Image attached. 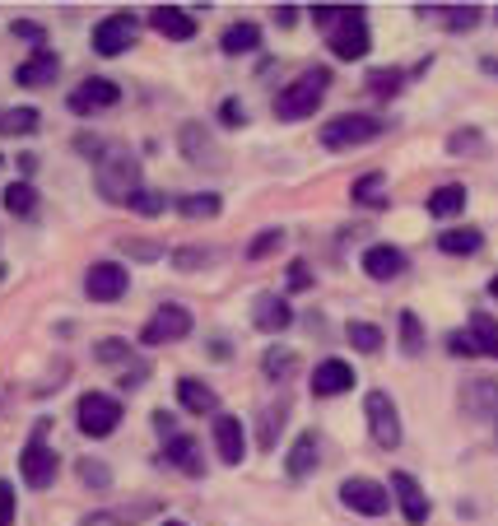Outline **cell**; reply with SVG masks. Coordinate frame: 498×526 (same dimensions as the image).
Returning a JSON list of instances; mask_svg holds the SVG:
<instances>
[{"label":"cell","instance_id":"obj_1","mask_svg":"<svg viewBox=\"0 0 498 526\" xmlns=\"http://www.w3.org/2000/svg\"><path fill=\"white\" fill-rule=\"evenodd\" d=\"M312 24L326 28V42L340 61H359L368 56V24H364V10L354 5H312Z\"/></svg>","mask_w":498,"mask_h":526},{"label":"cell","instance_id":"obj_2","mask_svg":"<svg viewBox=\"0 0 498 526\" xmlns=\"http://www.w3.org/2000/svg\"><path fill=\"white\" fill-rule=\"evenodd\" d=\"M94 187H98V196H103V201L131 205L135 196H140V159H135L131 149H122V145L98 149V159H94Z\"/></svg>","mask_w":498,"mask_h":526},{"label":"cell","instance_id":"obj_3","mask_svg":"<svg viewBox=\"0 0 498 526\" xmlns=\"http://www.w3.org/2000/svg\"><path fill=\"white\" fill-rule=\"evenodd\" d=\"M326 84H331V75H326V70H308V75H298L289 89H280V98H275V112H280L284 122H303V117H312V112L322 108Z\"/></svg>","mask_w":498,"mask_h":526},{"label":"cell","instance_id":"obj_4","mask_svg":"<svg viewBox=\"0 0 498 526\" xmlns=\"http://www.w3.org/2000/svg\"><path fill=\"white\" fill-rule=\"evenodd\" d=\"M387 131V122H377V117H359V112H345V117H336V122L322 126V145L326 149H354V145H368V140H377V135Z\"/></svg>","mask_w":498,"mask_h":526},{"label":"cell","instance_id":"obj_5","mask_svg":"<svg viewBox=\"0 0 498 526\" xmlns=\"http://www.w3.org/2000/svg\"><path fill=\"white\" fill-rule=\"evenodd\" d=\"M364 415H368V433H373L377 447H401V415H396V401L387 392H368L364 401Z\"/></svg>","mask_w":498,"mask_h":526},{"label":"cell","instance_id":"obj_6","mask_svg":"<svg viewBox=\"0 0 498 526\" xmlns=\"http://www.w3.org/2000/svg\"><path fill=\"white\" fill-rule=\"evenodd\" d=\"M47 424H42L33 438H28V447H24V457H19V471H24V485L28 489H47L56 480V452L47 447Z\"/></svg>","mask_w":498,"mask_h":526},{"label":"cell","instance_id":"obj_7","mask_svg":"<svg viewBox=\"0 0 498 526\" xmlns=\"http://www.w3.org/2000/svg\"><path fill=\"white\" fill-rule=\"evenodd\" d=\"M75 415H80V429L89 433V438H108V433L117 429V419H122V405L103 392H89V396H80Z\"/></svg>","mask_w":498,"mask_h":526},{"label":"cell","instance_id":"obj_8","mask_svg":"<svg viewBox=\"0 0 498 526\" xmlns=\"http://www.w3.org/2000/svg\"><path fill=\"white\" fill-rule=\"evenodd\" d=\"M187 331H191V312L177 308V303H163L145 322V331H140V345H173V340H182Z\"/></svg>","mask_w":498,"mask_h":526},{"label":"cell","instance_id":"obj_9","mask_svg":"<svg viewBox=\"0 0 498 526\" xmlns=\"http://www.w3.org/2000/svg\"><path fill=\"white\" fill-rule=\"evenodd\" d=\"M340 503H345V508H354V513H364V517H382L391 508V494H387V485L354 475V480H345V485H340Z\"/></svg>","mask_w":498,"mask_h":526},{"label":"cell","instance_id":"obj_10","mask_svg":"<svg viewBox=\"0 0 498 526\" xmlns=\"http://www.w3.org/2000/svg\"><path fill=\"white\" fill-rule=\"evenodd\" d=\"M126 289H131V275H126V266H117V261H98V266H89V275H84V294L94 298V303H117Z\"/></svg>","mask_w":498,"mask_h":526},{"label":"cell","instance_id":"obj_11","mask_svg":"<svg viewBox=\"0 0 498 526\" xmlns=\"http://www.w3.org/2000/svg\"><path fill=\"white\" fill-rule=\"evenodd\" d=\"M135 33H140L135 14H108V19L94 28V52L98 56H122L135 42Z\"/></svg>","mask_w":498,"mask_h":526},{"label":"cell","instance_id":"obj_12","mask_svg":"<svg viewBox=\"0 0 498 526\" xmlns=\"http://www.w3.org/2000/svg\"><path fill=\"white\" fill-rule=\"evenodd\" d=\"M122 89L112 80H84L75 94H70V112L75 117H89V112H103V108H117Z\"/></svg>","mask_w":498,"mask_h":526},{"label":"cell","instance_id":"obj_13","mask_svg":"<svg viewBox=\"0 0 498 526\" xmlns=\"http://www.w3.org/2000/svg\"><path fill=\"white\" fill-rule=\"evenodd\" d=\"M391 489H396V499H401L405 522H410V526H424V522H429L433 508H429V499H424V489H419L415 475L396 471V475H391Z\"/></svg>","mask_w":498,"mask_h":526},{"label":"cell","instance_id":"obj_14","mask_svg":"<svg viewBox=\"0 0 498 526\" xmlns=\"http://www.w3.org/2000/svg\"><path fill=\"white\" fill-rule=\"evenodd\" d=\"M461 410L471 419H498V382L475 378L461 387Z\"/></svg>","mask_w":498,"mask_h":526},{"label":"cell","instance_id":"obj_15","mask_svg":"<svg viewBox=\"0 0 498 526\" xmlns=\"http://www.w3.org/2000/svg\"><path fill=\"white\" fill-rule=\"evenodd\" d=\"M215 447H219V461L238 466L247 452V433H243V419L238 415H215Z\"/></svg>","mask_w":498,"mask_h":526},{"label":"cell","instance_id":"obj_16","mask_svg":"<svg viewBox=\"0 0 498 526\" xmlns=\"http://www.w3.org/2000/svg\"><path fill=\"white\" fill-rule=\"evenodd\" d=\"M354 368L345 364V359H326V364L312 368V392L317 396H340V392H350L354 387Z\"/></svg>","mask_w":498,"mask_h":526},{"label":"cell","instance_id":"obj_17","mask_svg":"<svg viewBox=\"0 0 498 526\" xmlns=\"http://www.w3.org/2000/svg\"><path fill=\"white\" fill-rule=\"evenodd\" d=\"M149 28L163 33V38H173V42L196 38V19H191L187 10H177V5H159V10H149Z\"/></svg>","mask_w":498,"mask_h":526},{"label":"cell","instance_id":"obj_18","mask_svg":"<svg viewBox=\"0 0 498 526\" xmlns=\"http://www.w3.org/2000/svg\"><path fill=\"white\" fill-rule=\"evenodd\" d=\"M252 322H256V331H266V336H280L284 326L294 322V312H289V303H284V298L261 294V298H256V308H252Z\"/></svg>","mask_w":498,"mask_h":526},{"label":"cell","instance_id":"obj_19","mask_svg":"<svg viewBox=\"0 0 498 526\" xmlns=\"http://www.w3.org/2000/svg\"><path fill=\"white\" fill-rule=\"evenodd\" d=\"M364 270H368V280H396L405 270V252L401 247H387V243H377L364 252Z\"/></svg>","mask_w":498,"mask_h":526},{"label":"cell","instance_id":"obj_20","mask_svg":"<svg viewBox=\"0 0 498 526\" xmlns=\"http://www.w3.org/2000/svg\"><path fill=\"white\" fill-rule=\"evenodd\" d=\"M56 75H61V61H56L52 52H33L24 66L14 70V80L24 84V89H42V84H52Z\"/></svg>","mask_w":498,"mask_h":526},{"label":"cell","instance_id":"obj_21","mask_svg":"<svg viewBox=\"0 0 498 526\" xmlns=\"http://www.w3.org/2000/svg\"><path fill=\"white\" fill-rule=\"evenodd\" d=\"M182 154H187L191 163H210V168L219 163V149H215V140H210V131H205L201 122L182 126Z\"/></svg>","mask_w":498,"mask_h":526},{"label":"cell","instance_id":"obj_22","mask_svg":"<svg viewBox=\"0 0 498 526\" xmlns=\"http://www.w3.org/2000/svg\"><path fill=\"white\" fill-rule=\"evenodd\" d=\"M168 461H173L182 475H205V466H201V443H196L191 433H177V438H168Z\"/></svg>","mask_w":498,"mask_h":526},{"label":"cell","instance_id":"obj_23","mask_svg":"<svg viewBox=\"0 0 498 526\" xmlns=\"http://www.w3.org/2000/svg\"><path fill=\"white\" fill-rule=\"evenodd\" d=\"M177 401L187 405L191 415H215L219 410V396L205 387V382H196V378H182L177 382Z\"/></svg>","mask_w":498,"mask_h":526},{"label":"cell","instance_id":"obj_24","mask_svg":"<svg viewBox=\"0 0 498 526\" xmlns=\"http://www.w3.org/2000/svg\"><path fill=\"white\" fill-rule=\"evenodd\" d=\"M438 247H443L447 257H475L480 247H485V233L480 229H452L438 238Z\"/></svg>","mask_w":498,"mask_h":526},{"label":"cell","instance_id":"obj_25","mask_svg":"<svg viewBox=\"0 0 498 526\" xmlns=\"http://www.w3.org/2000/svg\"><path fill=\"white\" fill-rule=\"evenodd\" d=\"M461 210H466V187H457V182H452V187H438L429 196L433 219H452V215H461Z\"/></svg>","mask_w":498,"mask_h":526},{"label":"cell","instance_id":"obj_26","mask_svg":"<svg viewBox=\"0 0 498 526\" xmlns=\"http://www.w3.org/2000/svg\"><path fill=\"white\" fill-rule=\"evenodd\" d=\"M471 340H475V350H480V354L498 359V322L489 317V312H475V317H471Z\"/></svg>","mask_w":498,"mask_h":526},{"label":"cell","instance_id":"obj_27","mask_svg":"<svg viewBox=\"0 0 498 526\" xmlns=\"http://www.w3.org/2000/svg\"><path fill=\"white\" fill-rule=\"evenodd\" d=\"M312 471H317V438L303 433V438L294 443V452H289V475L303 480V475H312Z\"/></svg>","mask_w":498,"mask_h":526},{"label":"cell","instance_id":"obj_28","mask_svg":"<svg viewBox=\"0 0 498 526\" xmlns=\"http://www.w3.org/2000/svg\"><path fill=\"white\" fill-rule=\"evenodd\" d=\"M256 42H261V28H256V24H233L229 33H224V52H229V56H247V52H256Z\"/></svg>","mask_w":498,"mask_h":526},{"label":"cell","instance_id":"obj_29","mask_svg":"<svg viewBox=\"0 0 498 526\" xmlns=\"http://www.w3.org/2000/svg\"><path fill=\"white\" fill-rule=\"evenodd\" d=\"M177 210H182L187 219H215L219 215V196L215 191H196V196H182Z\"/></svg>","mask_w":498,"mask_h":526},{"label":"cell","instance_id":"obj_30","mask_svg":"<svg viewBox=\"0 0 498 526\" xmlns=\"http://www.w3.org/2000/svg\"><path fill=\"white\" fill-rule=\"evenodd\" d=\"M33 131H38V112L33 108L0 112V135H33Z\"/></svg>","mask_w":498,"mask_h":526},{"label":"cell","instance_id":"obj_31","mask_svg":"<svg viewBox=\"0 0 498 526\" xmlns=\"http://www.w3.org/2000/svg\"><path fill=\"white\" fill-rule=\"evenodd\" d=\"M5 210H10V215H33V210H38V191L28 187V182H10V187H5Z\"/></svg>","mask_w":498,"mask_h":526},{"label":"cell","instance_id":"obj_32","mask_svg":"<svg viewBox=\"0 0 498 526\" xmlns=\"http://www.w3.org/2000/svg\"><path fill=\"white\" fill-rule=\"evenodd\" d=\"M354 201H359V205H382V201H387V177H382V173L359 177V182H354Z\"/></svg>","mask_w":498,"mask_h":526},{"label":"cell","instance_id":"obj_33","mask_svg":"<svg viewBox=\"0 0 498 526\" xmlns=\"http://www.w3.org/2000/svg\"><path fill=\"white\" fill-rule=\"evenodd\" d=\"M350 345L359 354H377V350H382V331L368 326V322H350Z\"/></svg>","mask_w":498,"mask_h":526},{"label":"cell","instance_id":"obj_34","mask_svg":"<svg viewBox=\"0 0 498 526\" xmlns=\"http://www.w3.org/2000/svg\"><path fill=\"white\" fill-rule=\"evenodd\" d=\"M401 350H405V354H419V350H424V326H419L415 312H401Z\"/></svg>","mask_w":498,"mask_h":526},{"label":"cell","instance_id":"obj_35","mask_svg":"<svg viewBox=\"0 0 498 526\" xmlns=\"http://www.w3.org/2000/svg\"><path fill=\"white\" fill-rule=\"evenodd\" d=\"M280 247H284V229H266V233H256L252 243H247V257L261 261V257H270V252H280Z\"/></svg>","mask_w":498,"mask_h":526},{"label":"cell","instance_id":"obj_36","mask_svg":"<svg viewBox=\"0 0 498 526\" xmlns=\"http://www.w3.org/2000/svg\"><path fill=\"white\" fill-rule=\"evenodd\" d=\"M280 429H284V405H275V410H266L261 415V447H275V438H280Z\"/></svg>","mask_w":498,"mask_h":526},{"label":"cell","instance_id":"obj_37","mask_svg":"<svg viewBox=\"0 0 498 526\" xmlns=\"http://www.w3.org/2000/svg\"><path fill=\"white\" fill-rule=\"evenodd\" d=\"M368 89H373L377 98H391L401 89V70H373V75H368Z\"/></svg>","mask_w":498,"mask_h":526},{"label":"cell","instance_id":"obj_38","mask_svg":"<svg viewBox=\"0 0 498 526\" xmlns=\"http://www.w3.org/2000/svg\"><path fill=\"white\" fill-rule=\"evenodd\" d=\"M266 373H270V378H289V373H294V354H289V350H270L266 354Z\"/></svg>","mask_w":498,"mask_h":526},{"label":"cell","instance_id":"obj_39","mask_svg":"<svg viewBox=\"0 0 498 526\" xmlns=\"http://www.w3.org/2000/svg\"><path fill=\"white\" fill-rule=\"evenodd\" d=\"M131 210H140L145 219H154V215H163V196L159 191H140V196L131 201Z\"/></svg>","mask_w":498,"mask_h":526},{"label":"cell","instance_id":"obj_40","mask_svg":"<svg viewBox=\"0 0 498 526\" xmlns=\"http://www.w3.org/2000/svg\"><path fill=\"white\" fill-rule=\"evenodd\" d=\"M80 475H84V480H89L94 489H108V480H112L103 461H80Z\"/></svg>","mask_w":498,"mask_h":526},{"label":"cell","instance_id":"obj_41","mask_svg":"<svg viewBox=\"0 0 498 526\" xmlns=\"http://www.w3.org/2000/svg\"><path fill=\"white\" fill-rule=\"evenodd\" d=\"M443 19H447V28H475L480 24V10H475V5H461V10L443 14Z\"/></svg>","mask_w":498,"mask_h":526},{"label":"cell","instance_id":"obj_42","mask_svg":"<svg viewBox=\"0 0 498 526\" xmlns=\"http://www.w3.org/2000/svg\"><path fill=\"white\" fill-rule=\"evenodd\" d=\"M98 359H103V364H122V359H131V350H126L122 340H103V345H98Z\"/></svg>","mask_w":498,"mask_h":526},{"label":"cell","instance_id":"obj_43","mask_svg":"<svg viewBox=\"0 0 498 526\" xmlns=\"http://www.w3.org/2000/svg\"><path fill=\"white\" fill-rule=\"evenodd\" d=\"M14 522V489L0 480V526H10Z\"/></svg>","mask_w":498,"mask_h":526},{"label":"cell","instance_id":"obj_44","mask_svg":"<svg viewBox=\"0 0 498 526\" xmlns=\"http://www.w3.org/2000/svg\"><path fill=\"white\" fill-rule=\"evenodd\" d=\"M452 354H461V359H475V354H480L475 350V340H471V331H466V336H461V331L452 336Z\"/></svg>","mask_w":498,"mask_h":526},{"label":"cell","instance_id":"obj_45","mask_svg":"<svg viewBox=\"0 0 498 526\" xmlns=\"http://www.w3.org/2000/svg\"><path fill=\"white\" fill-rule=\"evenodd\" d=\"M210 261V252H196V247H187V252H177V266L191 270V266H205Z\"/></svg>","mask_w":498,"mask_h":526},{"label":"cell","instance_id":"obj_46","mask_svg":"<svg viewBox=\"0 0 498 526\" xmlns=\"http://www.w3.org/2000/svg\"><path fill=\"white\" fill-rule=\"evenodd\" d=\"M308 284H312L308 266H303V261H294V266H289V289H308Z\"/></svg>","mask_w":498,"mask_h":526},{"label":"cell","instance_id":"obj_47","mask_svg":"<svg viewBox=\"0 0 498 526\" xmlns=\"http://www.w3.org/2000/svg\"><path fill=\"white\" fill-rule=\"evenodd\" d=\"M122 252H131V257H140V261L159 257V247H149V243H122Z\"/></svg>","mask_w":498,"mask_h":526},{"label":"cell","instance_id":"obj_48","mask_svg":"<svg viewBox=\"0 0 498 526\" xmlns=\"http://www.w3.org/2000/svg\"><path fill=\"white\" fill-rule=\"evenodd\" d=\"M14 33H19V38H28V42H47V33H42L38 24H24V19L14 24Z\"/></svg>","mask_w":498,"mask_h":526},{"label":"cell","instance_id":"obj_49","mask_svg":"<svg viewBox=\"0 0 498 526\" xmlns=\"http://www.w3.org/2000/svg\"><path fill=\"white\" fill-rule=\"evenodd\" d=\"M224 122H229V126H243V122H247L243 103H233V98H229V103H224Z\"/></svg>","mask_w":498,"mask_h":526},{"label":"cell","instance_id":"obj_50","mask_svg":"<svg viewBox=\"0 0 498 526\" xmlns=\"http://www.w3.org/2000/svg\"><path fill=\"white\" fill-rule=\"evenodd\" d=\"M475 145H480L475 135H452V140H447V149H452V154H461V149H475Z\"/></svg>","mask_w":498,"mask_h":526},{"label":"cell","instance_id":"obj_51","mask_svg":"<svg viewBox=\"0 0 498 526\" xmlns=\"http://www.w3.org/2000/svg\"><path fill=\"white\" fill-rule=\"evenodd\" d=\"M154 429L168 433V438H177V433H173V415H168V410H159V415H154Z\"/></svg>","mask_w":498,"mask_h":526},{"label":"cell","instance_id":"obj_52","mask_svg":"<svg viewBox=\"0 0 498 526\" xmlns=\"http://www.w3.org/2000/svg\"><path fill=\"white\" fill-rule=\"evenodd\" d=\"M489 298H498V275H494V280H489Z\"/></svg>","mask_w":498,"mask_h":526},{"label":"cell","instance_id":"obj_53","mask_svg":"<svg viewBox=\"0 0 498 526\" xmlns=\"http://www.w3.org/2000/svg\"><path fill=\"white\" fill-rule=\"evenodd\" d=\"M163 526H187V522H163Z\"/></svg>","mask_w":498,"mask_h":526}]
</instances>
